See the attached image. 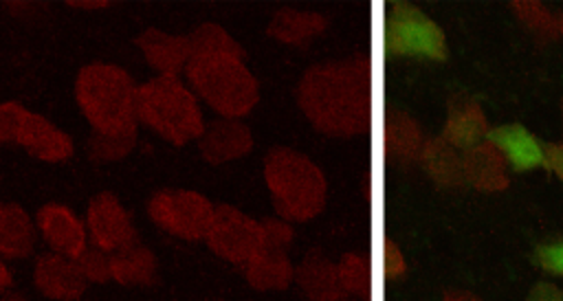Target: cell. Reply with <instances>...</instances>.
<instances>
[{
  "instance_id": "obj_1",
  "label": "cell",
  "mask_w": 563,
  "mask_h": 301,
  "mask_svg": "<svg viewBox=\"0 0 563 301\" xmlns=\"http://www.w3.org/2000/svg\"><path fill=\"white\" fill-rule=\"evenodd\" d=\"M299 105L317 130L352 136L369 125V66L365 59L319 64L299 86Z\"/></svg>"
},
{
  "instance_id": "obj_2",
  "label": "cell",
  "mask_w": 563,
  "mask_h": 301,
  "mask_svg": "<svg viewBox=\"0 0 563 301\" xmlns=\"http://www.w3.org/2000/svg\"><path fill=\"white\" fill-rule=\"evenodd\" d=\"M185 73L194 90L227 119L242 116L257 103V81L244 66L238 44L189 53Z\"/></svg>"
},
{
  "instance_id": "obj_3",
  "label": "cell",
  "mask_w": 563,
  "mask_h": 301,
  "mask_svg": "<svg viewBox=\"0 0 563 301\" xmlns=\"http://www.w3.org/2000/svg\"><path fill=\"white\" fill-rule=\"evenodd\" d=\"M77 101L95 132L119 134L136 130V86L112 64H88L77 77Z\"/></svg>"
},
{
  "instance_id": "obj_4",
  "label": "cell",
  "mask_w": 563,
  "mask_h": 301,
  "mask_svg": "<svg viewBox=\"0 0 563 301\" xmlns=\"http://www.w3.org/2000/svg\"><path fill=\"white\" fill-rule=\"evenodd\" d=\"M264 178L277 213L286 220H310L325 204V178L303 154L273 149L266 156Z\"/></svg>"
},
{
  "instance_id": "obj_5",
  "label": "cell",
  "mask_w": 563,
  "mask_h": 301,
  "mask_svg": "<svg viewBox=\"0 0 563 301\" xmlns=\"http://www.w3.org/2000/svg\"><path fill=\"white\" fill-rule=\"evenodd\" d=\"M136 119L163 138L183 145L202 134V112L194 92L178 79L158 75L136 88Z\"/></svg>"
},
{
  "instance_id": "obj_6",
  "label": "cell",
  "mask_w": 563,
  "mask_h": 301,
  "mask_svg": "<svg viewBox=\"0 0 563 301\" xmlns=\"http://www.w3.org/2000/svg\"><path fill=\"white\" fill-rule=\"evenodd\" d=\"M385 48L402 57L444 59L442 29L409 2H391L385 11Z\"/></svg>"
},
{
  "instance_id": "obj_7",
  "label": "cell",
  "mask_w": 563,
  "mask_h": 301,
  "mask_svg": "<svg viewBox=\"0 0 563 301\" xmlns=\"http://www.w3.org/2000/svg\"><path fill=\"white\" fill-rule=\"evenodd\" d=\"M147 211L163 231L183 239H200L207 235L216 209L196 191L163 189L152 196Z\"/></svg>"
},
{
  "instance_id": "obj_8",
  "label": "cell",
  "mask_w": 563,
  "mask_h": 301,
  "mask_svg": "<svg viewBox=\"0 0 563 301\" xmlns=\"http://www.w3.org/2000/svg\"><path fill=\"white\" fill-rule=\"evenodd\" d=\"M205 237L216 255L227 261L246 266L251 257L262 248L264 231L262 222H255L242 211L222 204L213 211V220Z\"/></svg>"
},
{
  "instance_id": "obj_9",
  "label": "cell",
  "mask_w": 563,
  "mask_h": 301,
  "mask_svg": "<svg viewBox=\"0 0 563 301\" xmlns=\"http://www.w3.org/2000/svg\"><path fill=\"white\" fill-rule=\"evenodd\" d=\"M88 231L92 244L106 253H117L136 242L130 213L112 193H99L88 204Z\"/></svg>"
},
{
  "instance_id": "obj_10",
  "label": "cell",
  "mask_w": 563,
  "mask_h": 301,
  "mask_svg": "<svg viewBox=\"0 0 563 301\" xmlns=\"http://www.w3.org/2000/svg\"><path fill=\"white\" fill-rule=\"evenodd\" d=\"M35 286L42 294L57 301H75L86 290V277L81 275L77 261L59 253H46L37 257L35 264Z\"/></svg>"
},
{
  "instance_id": "obj_11",
  "label": "cell",
  "mask_w": 563,
  "mask_h": 301,
  "mask_svg": "<svg viewBox=\"0 0 563 301\" xmlns=\"http://www.w3.org/2000/svg\"><path fill=\"white\" fill-rule=\"evenodd\" d=\"M37 226L53 248V253H59L64 257L77 259L81 250L86 248V228L79 222V218L62 207V204H46L37 211Z\"/></svg>"
},
{
  "instance_id": "obj_12",
  "label": "cell",
  "mask_w": 563,
  "mask_h": 301,
  "mask_svg": "<svg viewBox=\"0 0 563 301\" xmlns=\"http://www.w3.org/2000/svg\"><path fill=\"white\" fill-rule=\"evenodd\" d=\"M486 141L501 154L506 165L512 167L515 171H528V169L541 167L545 160V147L523 125L510 123V125L493 127L486 134Z\"/></svg>"
},
{
  "instance_id": "obj_13",
  "label": "cell",
  "mask_w": 563,
  "mask_h": 301,
  "mask_svg": "<svg viewBox=\"0 0 563 301\" xmlns=\"http://www.w3.org/2000/svg\"><path fill=\"white\" fill-rule=\"evenodd\" d=\"M486 134H488V125L482 108L471 97H464V94L453 97L449 103V116H446L442 138L451 147L466 152L484 143Z\"/></svg>"
},
{
  "instance_id": "obj_14",
  "label": "cell",
  "mask_w": 563,
  "mask_h": 301,
  "mask_svg": "<svg viewBox=\"0 0 563 301\" xmlns=\"http://www.w3.org/2000/svg\"><path fill=\"white\" fill-rule=\"evenodd\" d=\"M15 143L26 147L29 154L40 160H64L73 154L70 136L33 112H26Z\"/></svg>"
},
{
  "instance_id": "obj_15",
  "label": "cell",
  "mask_w": 563,
  "mask_h": 301,
  "mask_svg": "<svg viewBox=\"0 0 563 301\" xmlns=\"http://www.w3.org/2000/svg\"><path fill=\"white\" fill-rule=\"evenodd\" d=\"M251 149V132L235 119L209 123L200 134V154L209 163H227Z\"/></svg>"
},
{
  "instance_id": "obj_16",
  "label": "cell",
  "mask_w": 563,
  "mask_h": 301,
  "mask_svg": "<svg viewBox=\"0 0 563 301\" xmlns=\"http://www.w3.org/2000/svg\"><path fill=\"white\" fill-rule=\"evenodd\" d=\"M501 154L488 143H479L464 152L462 171L464 180L471 182L479 191H501L508 187V171Z\"/></svg>"
},
{
  "instance_id": "obj_17",
  "label": "cell",
  "mask_w": 563,
  "mask_h": 301,
  "mask_svg": "<svg viewBox=\"0 0 563 301\" xmlns=\"http://www.w3.org/2000/svg\"><path fill=\"white\" fill-rule=\"evenodd\" d=\"M136 44L145 53V59L161 75L176 77L189 59V42L180 35H167L158 29H147L136 37Z\"/></svg>"
},
{
  "instance_id": "obj_18",
  "label": "cell",
  "mask_w": 563,
  "mask_h": 301,
  "mask_svg": "<svg viewBox=\"0 0 563 301\" xmlns=\"http://www.w3.org/2000/svg\"><path fill=\"white\" fill-rule=\"evenodd\" d=\"M301 290L314 301H343L345 290L339 279L336 266H332L319 253H310L297 272Z\"/></svg>"
},
{
  "instance_id": "obj_19",
  "label": "cell",
  "mask_w": 563,
  "mask_h": 301,
  "mask_svg": "<svg viewBox=\"0 0 563 301\" xmlns=\"http://www.w3.org/2000/svg\"><path fill=\"white\" fill-rule=\"evenodd\" d=\"M35 246V226L18 204H0V255L26 257Z\"/></svg>"
},
{
  "instance_id": "obj_20",
  "label": "cell",
  "mask_w": 563,
  "mask_h": 301,
  "mask_svg": "<svg viewBox=\"0 0 563 301\" xmlns=\"http://www.w3.org/2000/svg\"><path fill=\"white\" fill-rule=\"evenodd\" d=\"M110 272L123 286H152L156 281V259L150 248L134 242L110 255Z\"/></svg>"
},
{
  "instance_id": "obj_21",
  "label": "cell",
  "mask_w": 563,
  "mask_h": 301,
  "mask_svg": "<svg viewBox=\"0 0 563 301\" xmlns=\"http://www.w3.org/2000/svg\"><path fill=\"white\" fill-rule=\"evenodd\" d=\"M246 277L255 288H284L290 277L292 268L286 257V248L273 246L262 242V248L251 257V261L244 266Z\"/></svg>"
},
{
  "instance_id": "obj_22",
  "label": "cell",
  "mask_w": 563,
  "mask_h": 301,
  "mask_svg": "<svg viewBox=\"0 0 563 301\" xmlns=\"http://www.w3.org/2000/svg\"><path fill=\"white\" fill-rule=\"evenodd\" d=\"M325 29V18L312 11L282 9L275 13L268 31L286 44H306Z\"/></svg>"
},
{
  "instance_id": "obj_23",
  "label": "cell",
  "mask_w": 563,
  "mask_h": 301,
  "mask_svg": "<svg viewBox=\"0 0 563 301\" xmlns=\"http://www.w3.org/2000/svg\"><path fill=\"white\" fill-rule=\"evenodd\" d=\"M424 143L413 119L402 112H391L385 121V149L391 158L407 163L420 156Z\"/></svg>"
},
{
  "instance_id": "obj_24",
  "label": "cell",
  "mask_w": 563,
  "mask_h": 301,
  "mask_svg": "<svg viewBox=\"0 0 563 301\" xmlns=\"http://www.w3.org/2000/svg\"><path fill=\"white\" fill-rule=\"evenodd\" d=\"M420 158L429 171V176L435 182L442 185H460L464 182V171H462V156L457 154L455 147H451L444 138H435L427 143L420 152Z\"/></svg>"
},
{
  "instance_id": "obj_25",
  "label": "cell",
  "mask_w": 563,
  "mask_h": 301,
  "mask_svg": "<svg viewBox=\"0 0 563 301\" xmlns=\"http://www.w3.org/2000/svg\"><path fill=\"white\" fill-rule=\"evenodd\" d=\"M134 143H136V130H128L119 134L95 132L88 147L95 160H119L134 147Z\"/></svg>"
},
{
  "instance_id": "obj_26",
  "label": "cell",
  "mask_w": 563,
  "mask_h": 301,
  "mask_svg": "<svg viewBox=\"0 0 563 301\" xmlns=\"http://www.w3.org/2000/svg\"><path fill=\"white\" fill-rule=\"evenodd\" d=\"M336 270H339V279H341L345 294L347 292L361 294V297L369 294V264L365 257L350 253L341 259Z\"/></svg>"
},
{
  "instance_id": "obj_27",
  "label": "cell",
  "mask_w": 563,
  "mask_h": 301,
  "mask_svg": "<svg viewBox=\"0 0 563 301\" xmlns=\"http://www.w3.org/2000/svg\"><path fill=\"white\" fill-rule=\"evenodd\" d=\"M515 13L521 18V22L541 40H550L556 35V20L554 15L539 2H512Z\"/></svg>"
},
{
  "instance_id": "obj_28",
  "label": "cell",
  "mask_w": 563,
  "mask_h": 301,
  "mask_svg": "<svg viewBox=\"0 0 563 301\" xmlns=\"http://www.w3.org/2000/svg\"><path fill=\"white\" fill-rule=\"evenodd\" d=\"M77 266H79L81 275L86 277V281L103 283V281L112 279V272H110V253L101 250L99 246H86V248L81 250V255L77 257Z\"/></svg>"
},
{
  "instance_id": "obj_29",
  "label": "cell",
  "mask_w": 563,
  "mask_h": 301,
  "mask_svg": "<svg viewBox=\"0 0 563 301\" xmlns=\"http://www.w3.org/2000/svg\"><path fill=\"white\" fill-rule=\"evenodd\" d=\"M29 110H24L20 103L7 101L0 103V143H15L18 132L22 127V121Z\"/></svg>"
},
{
  "instance_id": "obj_30",
  "label": "cell",
  "mask_w": 563,
  "mask_h": 301,
  "mask_svg": "<svg viewBox=\"0 0 563 301\" xmlns=\"http://www.w3.org/2000/svg\"><path fill=\"white\" fill-rule=\"evenodd\" d=\"M537 261L545 272L563 277V239L541 244L537 248Z\"/></svg>"
},
{
  "instance_id": "obj_31",
  "label": "cell",
  "mask_w": 563,
  "mask_h": 301,
  "mask_svg": "<svg viewBox=\"0 0 563 301\" xmlns=\"http://www.w3.org/2000/svg\"><path fill=\"white\" fill-rule=\"evenodd\" d=\"M383 264H385V272L387 277H400L405 272V257L400 253V248L394 242H385V255H383Z\"/></svg>"
},
{
  "instance_id": "obj_32",
  "label": "cell",
  "mask_w": 563,
  "mask_h": 301,
  "mask_svg": "<svg viewBox=\"0 0 563 301\" xmlns=\"http://www.w3.org/2000/svg\"><path fill=\"white\" fill-rule=\"evenodd\" d=\"M543 165L554 171L559 176V180L563 182V143H556V145H548L545 147V160Z\"/></svg>"
},
{
  "instance_id": "obj_33",
  "label": "cell",
  "mask_w": 563,
  "mask_h": 301,
  "mask_svg": "<svg viewBox=\"0 0 563 301\" xmlns=\"http://www.w3.org/2000/svg\"><path fill=\"white\" fill-rule=\"evenodd\" d=\"M528 301H563V292L554 283L541 281L532 288Z\"/></svg>"
},
{
  "instance_id": "obj_34",
  "label": "cell",
  "mask_w": 563,
  "mask_h": 301,
  "mask_svg": "<svg viewBox=\"0 0 563 301\" xmlns=\"http://www.w3.org/2000/svg\"><path fill=\"white\" fill-rule=\"evenodd\" d=\"M68 4L70 7H79V9H103L110 2H103V0H70Z\"/></svg>"
},
{
  "instance_id": "obj_35",
  "label": "cell",
  "mask_w": 563,
  "mask_h": 301,
  "mask_svg": "<svg viewBox=\"0 0 563 301\" xmlns=\"http://www.w3.org/2000/svg\"><path fill=\"white\" fill-rule=\"evenodd\" d=\"M444 301H479V299L473 297V294H468V292H449V294L444 297Z\"/></svg>"
},
{
  "instance_id": "obj_36",
  "label": "cell",
  "mask_w": 563,
  "mask_h": 301,
  "mask_svg": "<svg viewBox=\"0 0 563 301\" xmlns=\"http://www.w3.org/2000/svg\"><path fill=\"white\" fill-rule=\"evenodd\" d=\"M9 283H11V272L7 270V266H4L2 259H0V292H2L4 288H9Z\"/></svg>"
},
{
  "instance_id": "obj_37",
  "label": "cell",
  "mask_w": 563,
  "mask_h": 301,
  "mask_svg": "<svg viewBox=\"0 0 563 301\" xmlns=\"http://www.w3.org/2000/svg\"><path fill=\"white\" fill-rule=\"evenodd\" d=\"M0 301H29V299L18 292H7V294H0Z\"/></svg>"
},
{
  "instance_id": "obj_38",
  "label": "cell",
  "mask_w": 563,
  "mask_h": 301,
  "mask_svg": "<svg viewBox=\"0 0 563 301\" xmlns=\"http://www.w3.org/2000/svg\"><path fill=\"white\" fill-rule=\"evenodd\" d=\"M554 20H556V33L563 35V13H559Z\"/></svg>"
}]
</instances>
